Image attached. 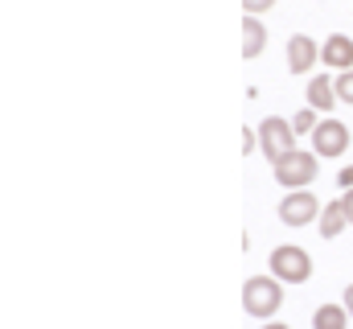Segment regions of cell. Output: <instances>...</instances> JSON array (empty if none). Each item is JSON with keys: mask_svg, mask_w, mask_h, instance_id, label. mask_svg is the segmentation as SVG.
<instances>
[{"mask_svg": "<svg viewBox=\"0 0 353 329\" xmlns=\"http://www.w3.org/2000/svg\"><path fill=\"white\" fill-rule=\"evenodd\" d=\"M255 144H259V132H247V128H243V153H251Z\"/></svg>", "mask_w": 353, "mask_h": 329, "instance_id": "obj_17", "label": "cell"}, {"mask_svg": "<svg viewBox=\"0 0 353 329\" xmlns=\"http://www.w3.org/2000/svg\"><path fill=\"white\" fill-rule=\"evenodd\" d=\"M279 305H283V284L275 280V276H251L247 284H243V309L251 313V317H275L279 313Z\"/></svg>", "mask_w": 353, "mask_h": 329, "instance_id": "obj_2", "label": "cell"}, {"mask_svg": "<svg viewBox=\"0 0 353 329\" xmlns=\"http://www.w3.org/2000/svg\"><path fill=\"white\" fill-rule=\"evenodd\" d=\"M267 46V29L259 17H243V58H259Z\"/></svg>", "mask_w": 353, "mask_h": 329, "instance_id": "obj_10", "label": "cell"}, {"mask_svg": "<svg viewBox=\"0 0 353 329\" xmlns=\"http://www.w3.org/2000/svg\"><path fill=\"white\" fill-rule=\"evenodd\" d=\"M263 329H292V326H283V321H267Z\"/></svg>", "mask_w": 353, "mask_h": 329, "instance_id": "obj_20", "label": "cell"}, {"mask_svg": "<svg viewBox=\"0 0 353 329\" xmlns=\"http://www.w3.org/2000/svg\"><path fill=\"white\" fill-rule=\"evenodd\" d=\"M321 202L312 189H292L279 198V223L283 227H308V223H321Z\"/></svg>", "mask_w": 353, "mask_h": 329, "instance_id": "obj_5", "label": "cell"}, {"mask_svg": "<svg viewBox=\"0 0 353 329\" xmlns=\"http://www.w3.org/2000/svg\"><path fill=\"white\" fill-rule=\"evenodd\" d=\"M316 128H321V111L304 107V111H296V115H292V132H296V136H312Z\"/></svg>", "mask_w": 353, "mask_h": 329, "instance_id": "obj_13", "label": "cell"}, {"mask_svg": "<svg viewBox=\"0 0 353 329\" xmlns=\"http://www.w3.org/2000/svg\"><path fill=\"white\" fill-rule=\"evenodd\" d=\"M308 107L312 111H333V103H337V86L329 75H316V79H308Z\"/></svg>", "mask_w": 353, "mask_h": 329, "instance_id": "obj_9", "label": "cell"}, {"mask_svg": "<svg viewBox=\"0 0 353 329\" xmlns=\"http://www.w3.org/2000/svg\"><path fill=\"white\" fill-rule=\"evenodd\" d=\"M321 62H325V66H333L337 75L353 70V41L345 37V33H333V37L321 46Z\"/></svg>", "mask_w": 353, "mask_h": 329, "instance_id": "obj_8", "label": "cell"}, {"mask_svg": "<svg viewBox=\"0 0 353 329\" xmlns=\"http://www.w3.org/2000/svg\"><path fill=\"white\" fill-rule=\"evenodd\" d=\"M350 149V128L341 120H321V128L312 132V153L316 157H341Z\"/></svg>", "mask_w": 353, "mask_h": 329, "instance_id": "obj_6", "label": "cell"}, {"mask_svg": "<svg viewBox=\"0 0 353 329\" xmlns=\"http://www.w3.org/2000/svg\"><path fill=\"white\" fill-rule=\"evenodd\" d=\"M341 305H345V313H350V321H353V284L341 292Z\"/></svg>", "mask_w": 353, "mask_h": 329, "instance_id": "obj_19", "label": "cell"}, {"mask_svg": "<svg viewBox=\"0 0 353 329\" xmlns=\"http://www.w3.org/2000/svg\"><path fill=\"white\" fill-rule=\"evenodd\" d=\"M345 227H350V218H345V206H341V198H337V202H329V206L321 210V235H325V239H337Z\"/></svg>", "mask_w": 353, "mask_h": 329, "instance_id": "obj_11", "label": "cell"}, {"mask_svg": "<svg viewBox=\"0 0 353 329\" xmlns=\"http://www.w3.org/2000/svg\"><path fill=\"white\" fill-rule=\"evenodd\" d=\"M243 8H247V17H259L267 8H275V0H243Z\"/></svg>", "mask_w": 353, "mask_h": 329, "instance_id": "obj_15", "label": "cell"}, {"mask_svg": "<svg viewBox=\"0 0 353 329\" xmlns=\"http://www.w3.org/2000/svg\"><path fill=\"white\" fill-rule=\"evenodd\" d=\"M312 329H350L345 305H321V309L312 313Z\"/></svg>", "mask_w": 353, "mask_h": 329, "instance_id": "obj_12", "label": "cell"}, {"mask_svg": "<svg viewBox=\"0 0 353 329\" xmlns=\"http://www.w3.org/2000/svg\"><path fill=\"white\" fill-rule=\"evenodd\" d=\"M267 267H271V276H275L279 284H304V280H312V255L296 243L271 247Z\"/></svg>", "mask_w": 353, "mask_h": 329, "instance_id": "obj_1", "label": "cell"}, {"mask_svg": "<svg viewBox=\"0 0 353 329\" xmlns=\"http://www.w3.org/2000/svg\"><path fill=\"white\" fill-rule=\"evenodd\" d=\"M341 206H345V218H350V227H353V189L341 194Z\"/></svg>", "mask_w": 353, "mask_h": 329, "instance_id": "obj_18", "label": "cell"}, {"mask_svg": "<svg viewBox=\"0 0 353 329\" xmlns=\"http://www.w3.org/2000/svg\"><path fill=\"white\" fill-rule=\"evenodd\" d=\"M316 62H321V46L308 33L288 37V70L292 75H308V66H316Z\"/></svg>", "mask_w": 353, "mask_h": 329, "instance_id": "obj_7", "label": "cell"}, {"mask_svg": "<svg viewBox=\"0 0 353 329\" xmlns=\"http://www.w3.org/2000/svg\"><path fill=\"white\" fill-rule=\"evenodd\" d=\"M316 161H321L316 153H300V149H296V153H288L283 161L271 164V173H275V181H279L288 194H292V189H308V185L316 181V173H321Z\"/></svg>", "mask_w": 353, "mask_h": 329, "instance_id": "obj_3", "label": "cell"}, {"mask_svg": "<svg viewBox=\"0 0 353 329\" xmlns=\"http://www.w3.org/2000/svg\"><path fill=\"white\" fill-rule=\"evenodd\" d=\"M333 86H337V99H341V103H353V70L337 75V79H333Z\"/></svg>", "mask_w": 353, "mask_h": 329, "instance_id": "obj_14", "label": "cell"}, {"mask_svg": "<svg viewBox=\"0 0 353 329\" xmlns=\"http://www.w3.org/2000/svg\"><path fill=\"white\" fill-rule=\"evenodd\" d=\"M259 132V149H263V157L271 164L275 161H283L288 153H296V132H292V120H279V115H267L263 124L255 128Z\"/></svg>", "mask_w": 353, "mask_h": 329, "instance_id": "obj_4", "label": "cell"}, {"mask_svg": "<svg viewBox=\"0 0 353 329\" xmlns=\"http://www.w3.org/2000/svg\"><path fill=\"white\" fill-rule=\"evenodd\" d=\"M337 185H341V189H353V164H345V169L337 173Z\"/></svg>", "mask_w": 353, "mask_h": 329, "instance_id": "obj_16", "label": "cell"}]
</instances>
